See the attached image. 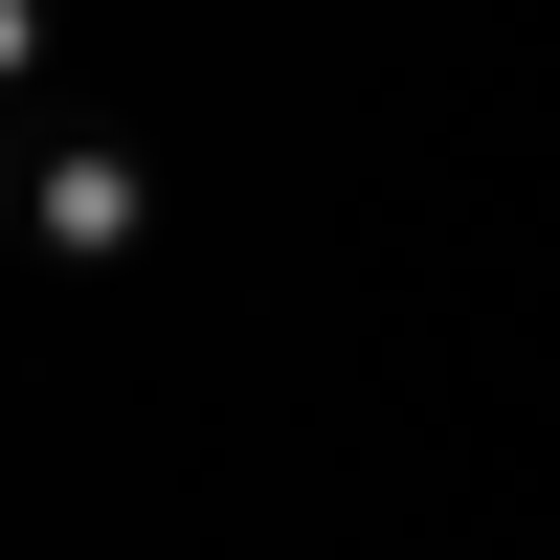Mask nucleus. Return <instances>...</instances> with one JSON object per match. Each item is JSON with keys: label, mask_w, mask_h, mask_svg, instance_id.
<instances>
[{"label": "nucleus", "mask_w": 560, "mask_h": 560, "mask_svg": "<svg viewBox=\"0 0 560 560\" xmlns=\"http://www.w3.org/2000/svg\"><path fill=\"white\" fill-rule=\"evenodd\" d=\"M0 224H23V247H68V269H113L135 224H158V158H135L113 113H0Z\"/></svg>", "instance_id": "f257e3e1"}, {"label": "nucleus", "mask_w": 560, "mask_h": 560, "mask_svg": "<svg viewBox=\"0 0 560 560\" xmlns=\"http://www.w3.org/2000/svg\"><path fill=\"white\" fill-rule=\"evenodd\" d=\"M23 90H68V0H0V113Z\"/></svg>", "instance_id": "f03ea898"}]
</instances>
